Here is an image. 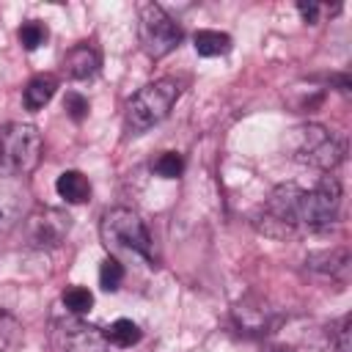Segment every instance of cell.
Masks as SVG:
<instances>
[{"label": "cell", "instance_id": "cell-1", "mask_svg": "<svg viewBox=\"0 0 352 352\" xmlns=\"http://www.w3.org/2000/svg\"><path fill=\"white\" fill-rule=\"evenodd\" d=\"M341 209V184L333 176H324L314 190H300L297 184H280L270 192L264 212L272 223L289 228L300 226L308 231H324L338 220Z\"/></svg>", "mask_w": 352, "mask_h": 352}, {"label": "cell", "instance_id": "cell-2", "mask_svg": "<svg viewBox=\"0 0 352 352\" xmlns=\"http://www.w3.org/2000/svg\"><path fill=\"white\" fill-rule=\"evenodd\" d=\"M41 135L33 124L0 126V176H25L41 162Z\"/></svg>", "mask_w": 352, "mask_h": 352}, {"label": "cell", "instance_id": "cell-3", "mask_svg": "<svg viewBox=\"0 0 352 352\" xmlns=\"http://www.w3.org/2000/svg\"><path fill=\"white\" fill-rule=\"evenodd\" d=\"M179 99V85L173 80H154L148 85H143L140 91H135V96L126 102V126L132 135L148 132L151 126H157L170 107Z\"/></svg>", "mask_w": 352, "mask_h": 352}, {"label": "cell", "instance_id": "cell-4", "mask_svg": "<svg viewBox=\"0 0 352 352\" xmlns=\"http://www.w3.org/2000/svg\"><path fill=\"white\" fill-rule=\"evenodd\" d=\"M99 234H102V242L113 250H129V253H138L143 258H154V242H151V234L146 228V223L140 220V214H135L132 209H124V206H116V209H107L102 214V223H99Z\"/></svg>", "mask_w": 352, "mask_h": 352}, {"label": "cell", "instance_id": "cell-5", "mask_svg": "<svg viewBox=\"0 0 352 352\" xmlns=\"http://www.w3.org/2000/svg\"><path fill=\"white\" fill-rule=\"evenodd\" d=\"M289 148H292V160L319 170H333L344 160V143L319 124H302L292 129Z\"/></svg>", "mask_w": 352, "mask_h": 352}, {"label": "cell", "instance_id": "cell-6", "mask_svg": "<svg viewBox=\"0 0 352 352\" xmlns=\"http://www.w3.org/2000/svg\"><path fill=\"white\" fill-rule=\"evenodd\" d=\"M138 36H140V47L148 58H165L168 52H173L182 38L184 30L182 25L157 3H143L140 6V25H138Z\"/></svg>", "mask_w": 352, "mask_h": 352}, {"label": "cell", "instance_id": "cell-7", "mask_svg": "<svg viewBox=\"0 0 352 352\" xmlns=\"http://www.w3.org/2000/svg\"><path fill=\"white\" fill-rule=\"evenodd\" d=\"M55 346L60 352H107V336L82 319H63L55 324Z\"/></svg>", "mask_w": 352, "mask_h": 352}, {"label": "cell", "instance_id": "cell-8", "mask_svg": "<svg viewBox=\"0 0 352 352\" xmlns=\"http://www.w3.org/2000/svg\"><path fill=\"white\" fill-rule=\"evenodd\" d=\"M72 217L58 209H38L28 217V239L36 248H55L66 236Z\"/></svg>", "mask_w": 352, "mask_h": 352}, {"label": "cell", "instance_id": "cell-9", "mask_svg": "<svg viewBox=\"0 0 352 352\" xmlns=\"http://www.w3.org/2000/svg\"><path fill=\"white\" fill-rule=\"evenodd\" d=\"M60 66L69 80H91L99 72V52L88 44H77L63 55Z\"/></svg>", "mask_w": 352, "mask_h": 352}, {"label": "cell", "instance_id": "cell-10", "mask_svg": "<svg viewBox=\"0 0 352 352\" xmlns=\"http://www.w3.org/2000/svg\"><path fill=\"white\" fill-rule=\"evenodd\" d=\"M55 190L66 204H85L91 198V182L80 170H63L55 182Z\"/></svg>", "mask_w": 352, "mask_h": 352}, {"label": "cell", "instance_id": "cell-11", "mask_svg": "<svg viewBox=\"0 0 352 352\" xmlns=\"http://www.w3.org/2000/svg\"><path fill=\"white\" fill-rule=\"evenodd\" d=\"M55 88H58V80L52 74H36L28 85H25V107L28 110H41L52 96H55Z\"/></svg>", "mask_w": 352, "mask_h": 352}, {"label": "cell", "instance_id": "cell-12", "mask_svg": "<svg viewBox=\"0 0 352 352\" xmlns=\"http://www.w3.org/2000/svg\"><path fill=\"white\" fill-rule=\"evenodd\" d=\"M192 44L201 58H214V55H226L231 50V36L220 33V30H198L192 36Z\"/></svg>", "mask_w": 352, "mask_h": 352}, {"label": "cell", "instance_id": "cell-13", "mask_svg": "<svg viewBox=\"0 0 352 352\" xmlns=\"http://www.w3.org/2000/svg\"><path fill=\"white\" fill-rule=\"evenodd\" d=\"M104 336H107V341L110 344H116V346H132V344H138L140 341V327L132 322V319H116L107 330H104Z\"/></svg>", "mask_w": 352, "mask_h": 352}, {"label": "cell", "instance_id": "cell-14", "mask_svg": "<svg viewBox=\"0 0 352 352\" xmlns=\"http://www.w3.org/2000/svg\"><path fill=\"white\" fill-rule=\"evenodd\" d=\"M151 170L162 179H179L184 170V160L176 151H162L157 160H151Z\"/></svg>", "mask_w": 352, "mask_h": 352}, {"label": "cell", "instance_id": "cell-15", "mask_svg": "<svg viewBox=\"0 0 352 352\" xmlns=\"http://www.w3.org/2000/svg\"><path fill=\"white\" fill-rule=\"evenodd\" d=\"M60 300H63V305L72 311V314H88L91 308H94V294L85 289V286H69L63 294H60Z\"/></svg>", "mask_w": 352, "mask_h": 352}, {"label": "cell", "instance_id": "cell-16", "mask_svg": "<svg viewBox=\"0 0 352 352\" xmlns=\"http://www.w3.org/2000/svg\"><path fill=\"white\" fill-rule=\"evenodd\" d=\"M16 36H19V44H22L28 52H33V50H38V47L47 41V28H44L38 19H28V22H22V28L16 30Z\"/></svg>", "mask_w": 352, "mask_h": 352}, {"label": "cell", "instance_id": "cell-17", "mask_svg": "<svg viewBox=\"0 0 352 352\" xmlns=\"http://www.w3.org/2000/svg\"><path fill=\"white\" fill-rule=\"evenodd\" d=\"M121 280H124V267H121L113 256H107V258L102 261V267H99V286H102L104 292H116V289L121 286Z\"/></svg>", "mask_w": 352, "mask_h": 352}, {"label": "cell", "instance_id": "cell-18", "mask_svg": "<svg viewBox=\"0 0 352 352\" xmlns=\"http://www.w3.org/2000/svg\"><path fill=\"white\" fill-rule=\"evenodd\" d=\"M19 341H22V330H19V324H16L8 314L0 311V352H11Z\"/></svg>", "mask_w": 352, "mask_h": 352}, {"label": "cell", "instance_id": "cell-19", "mask_svg": "<svg viewBox=\"0 0 352 352\" xmlns=\"http://www.w3.org/2000/svg\"><path fill=\"white\" fill-rule=\"evenodd\" d=\"M349 333H352V316L344 314V316L336 322V327H333V344H336L338 352H352V346H349Z\"/></svg>", "mask_w": 352, "mask_h": 352}, {"label": "cell", "instance_id": "cell-20", "mask_svg": "<svg viewBox=\"0 0 352 352\" xmlns=\"http://www.w3.org/2000/svg\"><path fill=\"white\" fill-rule=\"evenodd\" d=\"M63 107H66V113L72 116V121H82V118L88 116V99H85L82 94H77V91H69V94H66Z\"/></svg>", "mask_w": 352, "mask_h": 352}, {"label": "cell", "instance_id": "cell-21", "mask_svg": "<svg viewBox=\"0 0 352 352\" xmlns=\"http://www.w3.org/2000/svg\"><path fill=\"white\" fill-rule=\"evenodd\" d=\"M297 11L302 14V19L308 25H316V19H319V6L316 3H297Z\"/></svg>", "mask_w": 352, "mask_h": 352}, {"label": "cell", "instance_id": "cell-22", "mask_svg": "<svg viewBox=\"0 0 352 352\" xmlns=\"http://www.w3.org/2000/svg\"><path fill=\"white\" fill-rule=\"evenodd\" d=\"M264 352H292V349L289 346H267Z\"/></svg>", "mask_w": 352, "mask_h": 352}]
</instances>
